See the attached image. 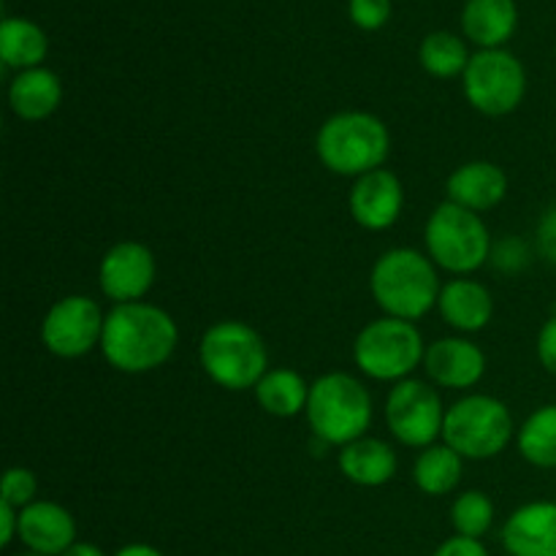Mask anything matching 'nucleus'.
<instances>
[{
	"label": "nucleus",
	"mask_w": 556,
	"mask_h": 556,
	"mask_svg": "<svg viewBox=\"0 0 556 556\" xmlns=\"http://www.w3.org/2000/svg\"><path fill=\"white\" fill-rule=\"evenodd\" d=\"M177 324L161 307L141 302L117 304L103 320V358L119 372H150L163 367L177 348Z\"/></svg>",
	"instance_id": "f257e3e1"
},
{
	"label": "nucleus",
	"mask_w": 556,
	"mask_h": 556,
	"mask_svg": "<svg viewBox=\"0 0 556 556\" xmlns=\"http://www.w3.org/2000/svg\"><path fill=\"white\" fill-rule=\"evenodd\" d=\"M372 296L389 318L416 320L440 299V277L434 264L416 250H389L372 269Z\"/></svg>",
	"instance_id": "f03ea898"
},
{
	"label": "nucleus",
	"mask_w": 556,
	"mask_h": 556,
	"mask_svg": "<svg viewBox=\"0 0 556 556\" xmlns=\"http://www.w3.org/2000/svg\"><path fill=\"white\" fill-rule=\"evenodd\" d=\"M389 128L367 112L334 114L326 119L315 141L320 163L342 177H364L378 172L389 157Z\"/></svg>",
	"instance_id": "7ed1b4c3"
},
{
	"label": "nucleus",
	"mask_w": 556,
	"mask_h": 556,
	"mask_svg": "<svg viewBox=\"0 0 556 556\" xmlns=\"http://www.w3.org/2000/svg\"><path fill=\"white\" fill-rule=\"evenodd\" d=\"M307 418L324 443L348 445L362 440L372 421L369 391L345 372H331L309 386Z\"/></svg>",
	"instance_id": "20e7f679"
},
{
	"label": "nucleus",
	"mask_w": 556,
	"mask_h": 556,
	"mask_svg": "<svg viewBox=\"0 0 556 556\" xmlns=\"http://www.w3.org/2000/svg\"><path fill=\"white\" fill-rule=\"evenodd\" d=\"M201 364L223 389H255L266 375V345L248 324L223 320L206 329L201 340Z\"/></svg>",
	"instance_id": "39448f33"
},
{
	"label": "nucleus",
	"mask_w": 556,
	"mask_h": 556,
	"mask_svg": "<svg viewBox=\"0 0 556 556\" xmlns=\"http://www.w3.org/2000/svg\"><path fill=\"white\" fill-rule=\"evenodd\" d=\"M510 434L514 418L494 396H465L445 413V445H451L462 459H492L510 443Z\"/></svg>",
	"instance_id": "423d86ee"
},
{
	"label": "nucleus",
	"mask_w": 556,
	"mask_h": 556,
	"mask_svg": "<svg viewBox=\"0 0 556 556\" xmlns=\"http://www.w3.org/2000/svg\"><path fill=\"white\" fill-rule=\"evenodd\" d=\"M427 248L434 264L454 275H467L486 264L489 250V231L478 212L465 210L459 204H440L434 215L427 223Z\"/></svg>",
	"instance_id": "0eeeda50"
},
{
	"label": "nucleus",
	"mask_w": 556,
	"mask_h": 556,
	"mask_svg": "<svg viewBox=\"0 0 556 556\" xmlns=\"http://www.w3.org/2000/svg\"><path fill=\"white\" fill-rule=\"evenodd\" d=\"M353 356L364 375L375 380H402L424 362V340L410 320L380 318L364 326L356 337Z\"/></svg>",
	"instance_id": "6e6552de"
},
{
	"label": "nucleus",
	"mask_w": 556,
	"mask_h": 556,
	"mask_svg": "<svg viewBox=\"0 0 556 556\" xmlns=\"http://www.w3.org/2000/svg\"><path fill=\"white\" fill-rule=\"evenodd\" d=\"M525 65L505 49H481L467 63L465 96L478 112L492 117L514 112L525 98Z\"/></svg>",
	"instance_id": "1a4fd4ad"
},
{
	"label": "nucleus",
	"mask_w": 556,
	"mask_h": 556,
	"mask_svg": "<svg viewBox=\"0 0 556 556\" xmlns=\"http://www.w3.org/2000/svg\"><path fill=\"white\" fill-rule=\"evenodd\" d=\"M386 421L400 443L410 448H429L443 434V402L438 391L421 380H400L386 402Z\"/></svg>",
	"instance_id": "9d476101"
},
{
	"label": "nucleus",
	"mask_w": 556,
	"mask_h": 556,
	"mask_svg": "<svg viewBox=\"0 0 556 556\" xmlns=\"http://www.w3.org/2000/svg\"><path fill=\"white\" fill-rule=\"evenodd\" d=\"M103 320L106 318L92 299L65 296L43 318L41 340L54 356L79 358L101 345Z\"/></svg>",
	"instance_id": "9b49d317"
},
{
	"label": "nucleus",
	"mask_w": 556,
	"mask_h": 556,
	"mask_svg": "<svg viewBox=\"0 0 556 556\" xmlns=\"http://www.w3.org/2000/svg\"><path fill=\"white\" fill-rule=\"evenodd\" d=\"M98 280H101V291L112 302H139L155 280V258L144 244L119 242L103 255Z\"/></svg>",
	"instance_id": "f8f14e48"
},
{
	"label": "nucleus",
	"mask_w": 556,
	"mask_h": 556,
	"mask_svg": "<svg viewBox=\"0 0 556 556\" xmlns=\"http://www.w3.org/2000/svg\"><path fill=\"white\" fill-rule=\"evenodd\" d=\"M402 201L405 195H402L400 179L386 168L358 177L351 190L353 217L358 226L369 228V231H383V228L394 226L402 212Z\"/></svg>",
	"instance_id": "ddd939ff"
},
{
	"label": "nucleus",
	"mask_w": 556,
	"mask_h": 556,
	"mask_svg": "<svg viewBox=\"0 0 556 556\" xmlns=\"http://www.w3.org/2000/svg\"><path fill=\"white\" fill-rule=\"evenodd\" d=\"M424 367H427L429 378L443 389H470L486 372V356L472 342L448 337V340H438L432 348H427Z\"/></svg>",
	"instance_id": "4468645a"
},
{
	"label": "nucleus",
	"mask_w": 556,
	"mask_h": 556,
	"mask_svg": "<svg viewBox=\"0 0 556 556\" xmlns=\"http://www.w3.org/2000/svg\"><path fill=\"white\" fill-rule=\"evenodd\" d=\"M20 538L30 552L63 556L76 543V525L58 503H30L20 510Z\"/></svg>",
	"instance_id": "2eb2a0df"
},
{
	"label": "nucleus",
	"mask_w": 556,
	"mask_h": 556,
	"mask_svg": "<svg viewBox=\"0 0 556 556\" xmlns=\"http://www.w3.org/2000/svg\"><path fill=\"white\" fill-rule=\"evenodd\" d=\"M510 556H556V503H530L510 514L503 527Z\"/></svg>",
	"instance_id": "dca6fc26"
},
{
	"label": "nucleus",
	"mask_w": 556,
	"mask_h": 556,
	"mask_svg": "<svg viewBox=\"0 0 556 556\" xmlns=\"http://www.w3.org/2000/svg\"><path fill=\"white\" fill-rule=\"evenodd\" d=\"M445 190H448L451 204H459L470 212H483L492 210L505 199L508 179H505L503 168L494 166V163L476 161L456 168L448 177Z\"/></svg>",
	"instance_id": "f3484780"
},
{
	"label": "nucleus",
	"mask_w": 556,
	"mask_h": 556,
	"mask_svg": "<svg viewBox=\"0 0 556 556\" xmlns=\"http://www.w3.org/2000/svg\"><path fill=\"white\" fill-rule=\"evenodd\" d=\"M519 11L514 0H467L462 27L481 49H500L516 30Z\"/></svg>",
	"instance_id": "a211bd4d"
},
{
	"label": "nucleus",
	"mask_w": 556,
	"mask_h": 556,
	"mask_svg": "<svg viewBox=\"0 0 556 556\" xmlns=\"http://www.w3.org/2000/svg\"><path fill=\"white\" fill-rule=\"evenodd\" d=\"M438 307L445 324L459 331H481L494 313L492 293L472 280H451L440 291Z\"/></svg>",
	"instance_id": "6ab92c4d"
},
{
	"label": "nucleus",
	"mask_w": 556,
	"mask_h": 556,
	"mask_svg": "<svg viewBox=\"0 0 556 556\" xmlns=\"http://www.w3.org/2000/svg\"><path fill=\"white\" fill-rule=\"evenodd\" d=\"M340 470L342 476H348V481L358 486H383L394 478L396 456L383 440L362 438L342 445Z\"/></svg>",
	"instance_id": "aec40b11"
},
{
	"label": "nucleus",
	"mask_w": 556,
	"mask_h": 556,
	"mask_svg": "<svg viewBox=\"0 0 556 556\" xmlns=\"http://www.w3.org/2000/svg\"><path fill=\"white\" fill-rule=\"evenodd\" d=\"M63 85L49 68H27L16 74L9 87V103L16 117L43 119L60 106Z\"/></svg>",
	"instance_id": "412c9836"
},
{
	"label": "nucleus",
	"mask_w": 556,
	"mask_h": 556,
	"mask_svg": "<svg viewBox=\"0 0 556 556\" xmlns=\"http://www.w3.org/2000/svg\"><path fill=\"white\" fill-rule=\"evenodd\" d=\"M47 36L36 22L5 16L0 25V58L9 68H38V63L47 58Z\"/></svg>",
	"instance_id": "4be33fe9"
},
{
	"label": "nucleus",
	"mask_w": 556,
	"mask_h": 556,
	"mask_svg": "<svg viewBox=\"0 0 556 556\" xmlns=\"http://www.w3.org/2000/svg\"><path fill=\"white\" fill-rule=\"evenodd\" d=\"M255 400L269 416L293 418L307 410L309 386L293 369H275V372H266L255 386Z\"/></svg>",
	"instance_id": "5701e85b"
},
{
	"label": "nucleus",
	"mask_w": 556,
	"mask_h": 556,
	"mask_svg": "<svg viewBox=\"0 0 556 556\" xmlns=\"http://www.w3.org/2000/svg\"><path fill=\"white\" fill-rule=\"evenodd\" d=\"M413 476L424 494L443 497V494L454 492L456 483L462 481V456L451 445H429L418 456Z\"/></svg>",
	"instance_id": "b1692460"
},
{
	"label": "nucleus",
	"mask_w": 556,
	"mask_h": 556,
	"mask_svg": "<svg viewBox=\"0 0 556 556\" xmlns=\"http://www.w3.org/2000/svg\"><path fill=\"white\" fill-rule=\"evenodd\" d=\"M519 451L530 465L556 467V405L532 413L519 432Z\"/></svg>",
	"instance_id": "393cba45"
},
{
	"label": "nucleus",
	"mask_w": 556,
	"mask_h": 556,
	"mask_svg": "<svg viewBox=\"0 0 556 556\" xmlns=\"http://www.w3.org/2000/svg\"><path fill=\"white\" fill-rule=\"evenodd\" d=\"M467 63H470V54L462 38H456L454 33H429L421 43V65L432 76L440 79H451L456 74H465Z\"/></svg>",
	"instance_id": "a878e982"
},
{
	"label": "nucleus",
	"mask_w": 556,
	"mask_h": 556,
	"mask_svg": "<svg viewBox=\"0 0 556 556\" xmlns=\"http://www.w3.org/2000/svg\"><path fill=\"white\" fill-rule=\"evenodd\" d=\"M451 521L462 538H483L494 521V505L483 492H467L451 508Z\"/></svg>",
	"instance_id": "bb28decb"
},
{
	"label": "nucleus",
	"mask_w": 556,
	"mask_h": 556,
	"mask_svg": "<svg viewBox=\"0 0 556 556\" xmlns=\"http://www.w3.org/2000/svg\"><path fill=\"white\" fill-rule=\"evenodd\" d=\"M36 489L38 481L30 470H25V467H11L3 476V497H0V503H9L11 508L22 510L33 503Z\"/></svg>",
	"instance_id": "cd10ccee"
},
{
	"label": "nucleus",
	"mask_w": 556,
	"mask_h": 556,
	"mask_svg": "<svg viewBox=\"0 0 556 556\" xmlns=\"http://www.w3.org/2000/svg\"><path fill=\"white\" fill-rule=\"evenodd\" d=\"M391 0H351V20L362 30H378L389 22Z\"/></svg>",
	"instance_id": "c85d7f7f"
},
{
	"label": "nucleus",
	"mask_w": 556,
	"mask_h": 556,
	"mask_svg": "<svg viewBox=\"0 0 556 556\" xmlns=\"http://www.w3.org/2000/svg\"><path fill=\"white\" fill-rule=\"evenodd\" d=\"M434 556H489L486 548H483L481 541H476V538H451V541H445L443 546L434 552Z\"/></svg>",
	"instance_id": "c756f323"
},
{
	"label": "nucleus",
	"mask_w": 556,
	"mask_h": 556,
	"mask_svg": "<svg viewBox=\"0 0 556 556\" xmlns=\"http://www.w3.org/2000/svg\"><path fill=\"white\" fill-rule=\"evenodd\" d=\"M538 356H541L543 367L556 375V315L541 329V337H538Z\"/></svg>",
	"instance_id": "7c9ffc66"
},
{
	"label": "nucleus",
	"mask_w": 556,
	"mask_h": 556,
	"mask_svg": "<svg viewBox=\"0 0 556 556\" xmlns=\"http://www.w3.org/2000/svg\"><path fill=\"white\" fill-rule=\"evenodd\" d=\"M538 244H541V253L556 264V206L546 212V217L538 226Z\"/></svg>",
	"instance_id": "2f4dec72"
},
{
	"label": "nucleus",
	"mask_w": 556,
	"mask_h": 556,
	"mask_svg": "<svg viewBox=\"0 0 556 556\" xmlns=\"http://www.w3.org/2000/svg\"><path fill=\"white\" fill-rule=\"evenodd\" d=\"M20 535V514L9 503H0V546H9Z\"/></svg>",
	"instance_id": "473e14b6"
},
{
	"label": "nucleus",
	"mask_w": 556,
	"mask_h": 556,
	"mask_svg": "<svg viewBox=\"0 0 556 556\" xmlns=\"http://www.w3.org/2000/svg\"><path fill=\"white\" fill-rule=\"evenodd\" d=\"M114 556H163V554L157 552V548L147 546V543H130V546L119 548Z\"/></svg>",
	"instance_id": "72a5a7b5"
},
{
	"label": "nucleus",
	"mask_w": 556,
	"mask_h": 556,
	"mask_svg": "<svg viewBox=\"0 0 556 556\" xmlns=\"http://www.w3.org/2000/svg\"><path fill=\"white\" fill-rule=\"evenodd\" d=\"M63 556H103V552L92 543H74Z\"/></svg>",
	"instance_id": "f704fd0d"
},
{
	"label": "nucleus",
	"mask_w": 556,
	"mask_h": 556,
	"mask_svg": "<svg viewBox=\"0 0 556 556\" xmlns=\"http://www.w3.org/2000/svg\"><path fill=\"white\" fill-rule=\"evenodd\" d=\"M22 556H43V554H36V552H30V554H22Z\"/></svg>",
	"instance_id": "c9c22d12"
}]
</instances>
